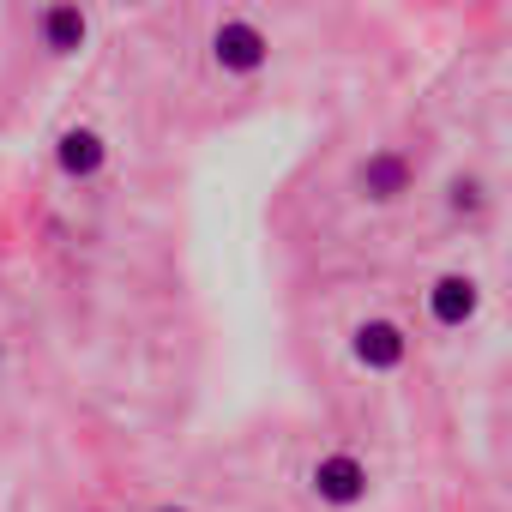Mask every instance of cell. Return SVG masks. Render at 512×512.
Segmentation results:
<instances>
[{"mask_svg":"<svg viewBox=\"0 0 512 512\" xmlns=\"http://www.w3.org/2000/svg\"><path fill=\"white\" fill-rule=\"evenodd\" d=\"M205 49H211V67H217L223 79H260V73L272 67V37L253 25V19H241V13L217 19Z\"/></svg>","mask_w":512,"mask_h":512,"instance_id":"obj_1","label":"cell"},{"mask_svg":"<svg viewBox=\"0 0 512 512\" xmlns=\"http://www.w3.org/2000/svg\"><path fill=\"white\" fill-rule=\"evenodd\" d=\"M308 488H314V500H320V506L350 512V506H362V500H368L374 476H368V464H362L356 452H326V458H314Z\"/></svg>","mask_w":512,"mask_h":512,"instance_id":"obj_2","label":"cell"},{"mask_svg":"<svg viewBox=\"0 0 512 512\" xmlns=\"http://www.w3.org/2000/svg\"><path fill=\"white\" fill-rule=\"evenodd\" d=\"M350 356H356V368H368V374H398L404 362H410V332L398 326V320H356V332H350Z\"/></svg>","mask_w":512,"mask_h":512,"instance_id":"obj_3","label":"cell"},{"mask_svg":"<svg viewBox=\"0 0 512 512\" xmlns=\"http://www.w3.org/2000/svg\"><path fill=\"white\" fill-rule=\"evenodd\" d=\"M416 187V169H410V157L404 151H368L362 163H356V193L368 199V205H398L404 193Z\"/></svg>","mask_w":512,"mask_h":512,"instance_id":"obj_4","label":"cell"},{"mask_svg":"<svg viewBox=\"0 0 512 512\" xmlns=\"http://www.w3.org/2000/svg\"><path fill=\"white\" fill-rule=\"evenodd\" d=\"M476 314H482V284H476L470 272H440V278L428 284V320H434L440 332H464Z\"/></svg>","mask_w":512,"mask_h":512,"instance_id":"obj_5","label":"cell"},{"mask_svg":"<svg viewBox=\"0 0 512 512\" xmlns=\"http://www.w3.org/2000/svg\"><path fill=\"white\" fill-rule=\"evenodd\" d=\"M37 43L55 55V61H73L91 49V13L79 7V0H49V7L37 13Z\"/></svg>","mask_w":512,"mask_h":512,"instance_id":"obj_6","label":"cell"},{"mask_svg":"<svg viewBox=\"0 0 512 512\" xmlns=\"http://www.w3.org/2000/svg\"><path fill=\"white\" fill-rule=\"evenodd\" d=\"M55 169H61L67 181H97V175L109 169V139H103L91 121L61 127V139H55Z\"/></svg>","mask_w":512,"mask_h":512,"instance_id":"obj_7","label":"cell"},{"mask_svg":"<svg viewBox=\"0 0 512 512\" xmlns=\"http://www.w3.org/2000/svg\"><path fill=\"white\" fill-rule=\"evenodd\" d=\"M446 205H452V217H476V211L488 205V187H482V175H452V187H446Z\"/></svg>","mask_w":512,"mask_h":512,"instance_id":"obj_8","label":"cell"},{"mask_svg":"<svg viewBox=\"0 0 512 512\" xmlns=\"http://www.w3.org/2000/svg\"><path fill=\"white\" fill-rule=\"evenodd\" d=\"M127 7H151V0H127Z\"/></svg>","mask_w":512,"mask_h":512,"instance_id":"obj_9","label":"cell"},{"mask_svg":"<svg viewBox=\"0 0 512 512\" xmlns=\"http://www.w3.org/2000/svg\"><path fill=\"white\" fill-rule=\"evenodd\" d=\"M157 512H181V506H157Z\"/></svg>","mask_w":512,"mask_h":512,"instance_id":"obj_10","label":"cell"},{"mask_svg":"<svg viewBox=\"0 0 512 512\" xmlns=\"http://www.w3.org/2000/svg\"><path fill=\"white\" fill-rule=\"evenodd\" d=\"M0 362H7V350H0Z\"/></svg>","mask_w":512,"mask_h":512,"instance_id":"obj_11","label":"cell"}]
</instances>
